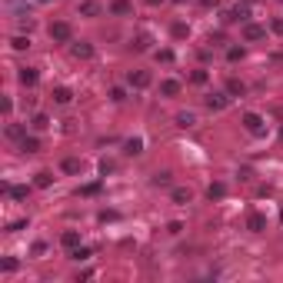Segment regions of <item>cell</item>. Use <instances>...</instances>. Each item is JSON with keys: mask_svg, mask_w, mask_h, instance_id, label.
Returning <instances> with one entry per match:
<instances>
[{"mask_svg": "<svg viewBox=\"0 0 283 283\" xmlns=\"http://www.w3.org/2000/svg\"><path fill=\"white\" fill-rule=\"evenodd\" d=\"M17 80H20L23 87H37V80H40V74H37L33 67H20V70H17Z\"/></svg>", "mask_w": 283, "mask_h": 283, "instance_id": "6", "label": "cell"}, {"mask_svg": "<svg viewBox=\"0 0 283 283\" xmlns=\"http://www.w3.org/2000/svg\"><path fill=\"white\" fill-rule=\"evenodd\" d=\"M110 13H113V17H130L133 3L130 0H113V3H110Z\"/></svg>", "mask_w": 283, "mask_h": 283, "instance_id": "8", "label": "cell"}, {"mask_svg": "<svg viewBox=\"0 0 283 283\" xmlns=\"http://www.w3.org/2000/svg\"><path fill=\"white\" fill-rule=\"evenodd\" d=\"M190 80H193V84H207L210 74H207V70H193V74H190Z\"/></svg>", "mask_w": 283, "mask_h": 283, "instance_id": "34", "label": "cell"}, {"mask_svg": "<svg viewBox=\"0 0 283 283\" xmlns=\"http://www.w3.org/2000/svg\"><path fill=\"white\" fill-rule=\"evenodd\" d=\"M270 30H273V33H280V37H283V17H273V23H270Z\"/></svg>", "mask_w": 283, "mask_h": 283, "instance_id": "35", "label": "cell"}, {"mask_svg": "<svg viewBox=\"0 0 283 283\" xmlns=\"http://www.w3.org/2000/svg\"><path fill=\"white\" fill-rule=\"evenodd\" d=\"M123 153H127V157H137V153H143V137H130V140L123 143Z\"/></svg>", "mask_w": 283, "mask_h": 283, "instance_id": "11", "label": "cell"}, {"mask_svg": "<svg viewBox=\"0 0 283 283\" xmlns=\"http://www.w3.org/2000/svg\"><path fill=\"white\" fill-rule=\"evenodd\" d=\"M17 270V260H13V257H7V260H3V273H13Z\"/></svg>", "mask_w": 283, "mask_h": 283, "instance_id": "36", "label": "cell"}, {"mask_svg": "<svg viewBox=\"0 0 283 283\" xmlns=\"http://www.w3.org/2000/svg\"><path fill=\"white\" fill-rule=\"evenodd\" d=\"M44 3H47V0H44Z\"/></svg>", "mask_w": 283, "mask_h": 283, "instance_id": "44", "label": "cell"}, {"mask_svg": "<svg viewBox=\"0 0 283 283\" xmlns=\"http://www.w3.org/2000/svg\"><path fill=\"white\" fill-rule=\"evenodd\" d=\"M280 140H283V130H280Z\"/></svg>", "mask_w": 283, "mask_h": 283, "instance_id": "41", "label": "cell"}, {"mask_svg": "<svg viewBox=\"0 0 283 283\" xmlns=\"http://www.w3.org/2000/svg\"><path fill=\"white\" fill-rule=\"evenodd\" d=\"M170 37H174V40H187V37H190V23L177 20L174 27H170Z\"/></svg>", "mask_w": 283, "mask_h": 283, "instance_id": "13", "label": "cell"}, {"mask_svg": "<svg viewBox=\"0 0 283 283\" xmlns=\"http://www.w3.org/2000/svg\"><path fill=\"white\" fill-rule=\"evenodd\" d=\"M50 97H54V103H70V100H74V90L70 87H54Z\"/></svg>", "mask_w": 283, "mask_h": 283, "instance_id": "14", "label": "cell"}, {"mask_svg": "<svg viewBox=\"0 0 283 283\" xmlns=\"http://www.w3.org/2000/svg\"><path fill=\"white\" fill-rule=\"evenodd\" d=\"M70 54H74V60H90L94 57V44H87V40H70Z\"/></svg>", "mask_w": 283, "mask_h": 283, "instance_id": "2", "label": "cell"}, {"mask_svg": "<svg viewBox=\"0 0 283 283\" xmlns=\"http://www.w3.org/2000/svg\"><path fill=\"white\" fill-rule=\"evenodd\" d=\"M153 57H157V64H174V50H167V47L164 50H157Z\"/></svg>", "mask_w": 283, "mask_h": 283, "instance_id": "28", "label": "cell"}, {"mask_svg": "<svg viewBox=\"0 0 283 283\" xmlns=\"http://www.w3.org/2000/svg\"><path fill=\"white\" fill-rule=\"evenodd\" d=\"M150 47V33H140L137 40H133V50H147Z\"/></svg>", "mask_w": 283, "mask_h": 283, "instance_id": "32", "label": "cell"}, {"mask_svg": "<svg viewBox=\"0 0 283 283\" xmlns=\"http://www.w3.org/2000/svg\"><path fill=\"white\" fill-rule=\"evenodd\" d=\"M263 37H267V27H260V23H247V27H243V40H247V44L263 40Z\"/></svg>", "mask_w": 283, "mask_h": 283, "instance_id": "5", "label": "cell"}, {"mask_svg": "<svg viewBox=\"0 0 283 283\" xmlns=\"http://www.w3.org/2000/svg\"><path fill=\"white\" fill-rule=\"evenodd\" d=\"M243 127H247V133L260 137V133H263V117H260V113H253V110H250V113H243Z\"/></svg>", "mask_w": 283, "mask_h": 283, "instance_id": "4", "label": "cell"}, {"mask_svg": "<svg viewBox=\"0 0 283 283\" xmlns=\"http://www.w3.org/2000/svg\"><path fill=\"white\" fill-rule=\"evenodd\" d=\"M170 196H174V203H180V207H187V203H190V196H193V193H190L187 187H177V190H174Z\"/></svg>", "mask_w": 283, "mask_h": 283, "instance_id": "19", "label": "cell"}, {"mask_svg": "<svg viewBox=\"0 0 283 283\" xmlns=\"http://www.w3.org/2000/svg\"><path fill=\"white\" fill-rule=\"evenodd\" d=\"M196 113H177V127H193Z\"/></svg>", "mask_w": 283, "mask_h": 283, "instance_id": "25", "label": "cell"}, {"mask_svg": "<svg viewBox=\"0 0 283 283\" xmlns=\"http://www.w3.org/2000/svg\"><path fill=\"white\" fill-rule=\"evenodd\" d=\"M77 10H80V17H97V13H100V3H97V0H84Z\"/></svg>", "mask_w": 283, "mask_h": 283, "instance_id": "15", "label": "cell"}, {"mask_svg": "<svg viewBox=\"0 0 283 283\" xmlns=\"http://www.w3.org/2000/svg\"><path fill=\"white\" fill-rule=\"evenodd\" d=\"M47 127H50V117L47 113H37L33 117V130H47Z\"/></svg>", "mask_w": 283, "mask_h": 283, "instance_id": "27", "label": "cell"}, {"mask_svg": "<svg viewBox=\"0 0 283 283\" xmlns=\"http://www.w3.org/2000/svg\"><path fill=\"white\" fill-rule=\"evenodd\" d=\"M64 174H80V160L67 157V160H64Z\"/></svg>", "mask_w": 283, "mask_h": 283, "instance_id": "31", "label": "cell"}, {"mask_svg": "<svg viewBox=\"0 0 283 283\" xmlns=\"http://www.w3.org/2000/svg\"><path fill=\"white\" fill-rule=\"evenodd\" d=\"M227 60H230V64H240V60H243V47H230Z\"/></svg>", "mask_w": 283, "mask_h": 283, "instance_id": "30", "label": "cell"}, {"mask_svg": "<svg viewBox=\"0 0 283 283\" xmlns=\"http://www.w3.org/2000/svg\"><path fill=\"white\" fill-rule=\"evenodd\" d=\"M227 94H230V97H243V94H247V84L237 80V77H230V80H227Z\"/></svg>", "mask_w": 283, "mask_h": 283, "instance_id": "12", "label": "cell"}, {"mask_svg": "<svg viewBox=\"0 0 283 283\" xmlns=\"http://www.w3.org/2000/svg\"><path fill=\"white\" fill-rule=\"evenodd\" d=\"M280 220H283V210H280Z\"/></svg>", "mask_w": 283, "mask_h": 283, "instance_id": "40", "label": "cell"}, {"mask_svg": "<svg viewBox=\"0 0 283 283\" xmlns=\"http://www.w3.org/2000/svg\"><path fill=\"white\" fill-rule=\"evenodd\" d=\"M247 230H250V233H263V230H267V217H263V213H250V217H247Z\"/></svg>", "mask_w": 283, "mask_h": 283, "instance_id": "9", "label": "cell"}, {"mask_svg": "<svg viewBox=\"0 0 283 283\" xmlns=\"http://www.w3.org/2000/svg\"><path fill=\"white\" fill-rule=\"evenodd\" d=\"M70 260H77V263L90 260V247H74V250H70Z\"/></svg>", "mask_w": 283, "mask_h": 283, "instance_id": "22", "label": "cell"}, {"mask_svg": "<svg viewBox=\"0 0 283 283\" xmlns=\"http://www.w3.org/2000/svg\"><path fill=\"white\" fill-rule=\"evenodd\" d=\"M7 137H10V140H23V137H27V130H23V127H17V123H10V127H7Z\"/></svg>", "mask_w": 283, "mask_h": 283, "instance_id": "26", "label": "cell"}, {"mask_svg": "<svg viewBox=\"0 0 283 283\" xmlns=\"http://www.w3.org/2000/svg\"><path fill=\"white\" fill-rule=\"evenodd\" d=\"M227 103H230V94H210V97H207V107L210 110H227Z\"/></svg>", "mask_w": 283, "mask_h": 283, "instance_id": "10", "label": "cell"}, {"mask_svg": "<svg viewBox=\"0 0 283 283\" xmlns=\"http://www.w3.org/2000/svg\"><path fill=\"white\" fill-rule=\"evenodd\" d=\"M177 3H184V0H177Z\"/></svg>", "mask_w": 283, "mask_h": 283, "instance_id": "42", "label": "cell"}, {"mask_svg": "<svg viewBox=\"0 0 283 283\" xmlns=\"http://www.w3.org/2000/svg\"><path fill=\"white\" fill-rule=\"evenodd\" d=\"M3 190H7L13 200H27V187H3Z\"/></svg>", "mask_w": 283, "mask_h": 283, "instance_id": "29", "label": "cell"}, {"mask_svg": "<svg viewBox=\"0 0 283 283\" xmlns=\"http://www.w3.org/2000/svg\"><path fill=\"white\" fill-rule=\"evenodd\" d=\"M160 94L164 97H177L180 94V80H160Z\"/></svg>", "mask_w": 283, "mask_h": 283, "instance_id": "16", "label": "cell"}, {"mask_svg": "<svg viewBox=\"0 0 283 283\" xmlns=\"http://www.w3.org/2000/svg\"><path fill=\"white\" fill-rule=\"evenodd\" d=\"M247 3H253V0H247Z\"/></svg>", "mask_w": 283, "mask_h": 283, "instance_id": "43", "label": "cell"}, {"mask_svg": "<svg viewBox=\"0 0 283 283\" xmlns=\"http://www.w3.org/2000/svg\"><path fill=\"white\" fill-rule=\"evenodd\" d=\"M47 33H50V40H57V44H70V40H74V27L67 20H54L47 27Z\"/></svg>", "mask_w": 283, "mask_h": 283, "instance_id": "1", "label": "cell"}, {"mask_svg": "<svg viewBox=\"0 0 283 283\" xmlns=\"http://www.w3.org/2000/svg\"><path fill=\"white\" fill-rule=\"evenodd\" d=\"M207 196H210V200H223V196H227V184H220V180H217V184H210L207 187Z\"/></svg>", "mask_w": 283, "mask_h": 283, "instance_id": "18", "label": "cell"}, {"mask_svg": "<svg viewBox=\"0 0 283 283\" xmlns=\"http://www.w3.org/2000/svg\"><path fill=\"white\" fill-rule=\"evenodd\" d=\"M200 3H203V7H217V0H200Z\"/></svg>", "mask_w": 283, "mask_h": 283, "instance_id": "38", "label": "cell"}, {"mask_svg": "<svg viewBox=\"0 0 283 283\" xmlns=\"http://www.w3.org/2000/svg\"><path fill=\"white\" fill-rule=\"evenodd\" d=\"M60 243H64L67 250H74V247H80V233H77V230H64V237H60Z\"/></svg>", "mask_w": 283, "mask_h": 283, "instance_id": "17", "label": "cell"}, {"mask_svg": "<svg viewBox=\"0 0 283 283\" xmlns=\"http://www.w3.org/2000/svg\"><path fill=\"white\" fill-rule=\"evenodd\" d=\"M153 187H170V170H157L153 174Z\"/></svg>", "mask_w": 283, "mask_h": 283, "instance_id": "23", "label": "cell"}, {"mask_svg": "<svg viewBox=\"0 0 283 283\" xmlns=\"http://www.w3.org/2000/svg\"><path fill=\"white\" fill-rule=\"evenodd\" d=\"M33 184L40 187V190H47V187L54 184V174H50V170H40V174H37V180H33Z\"/></svg>", "mask_w": 283, "mask_h": 283, "instance_id": "21", "label": "cell"}, {"mask_svg": "<svg viewBox=\"0 0 283 283\" xmlns=\"http://www.w3.org/2000/svg\"><path fill=\"white\" fill-rule=\"evenodd\" d=\"M100 174H103V177L113 174V164H110V160H100Z\"/></svg>", "mask_w": 283, "mask_h": 283, "instance_id": "37", "label": "cell"}, {"mask_svg": "<svg viewBox=\"0 0 283 283\" xmlns=\"http://www.w3.org/2000/svg\"><path fill=\"white\" fill-rule=\"evenodd\" d=\"M150 80H153V77L147 74V70H130V77H127V84H130L133 90H147V87H150Z\"/></svg>", "mask_w": 283, "mask_h": 283, "instance_id": "3", "label": "cell"}, {"mask_svg": "<svg viewBox=\"0 0 283 283\" xmlns=\"http://www.w3.org/2000/svg\"><path fill=\"white\" fill-rule=\"evenodd\" d=\"M110 100H113V103H123V100H127V90H123V87H113V90H110Z\"/></svg>", "mask_w": 283, "mask_h": 283, "instance_id": "33", "label": "cell"}, {"mask_svg": "<svg viewBox=\"0 0 283 283\" xmlns=\"http://www.w3.org/2000/svg\"><path fill=\"white\" fill-rule=\"evenodd\" d=\"M247 17H250V10H247V7H243V3H237V7H233V10H227V13H223V23H243V20H247Z\"/></svg>", "mask_w": 283, "mask_h": 283, "instance_id": "7", "label": "cell"}, {"mask_svg": "<svg viewBox=\"0 0 283 283\" xmlns=\"http://www.w3.org/2000/svg\"><path fill=\"white\" fill-rule=\"evenodd\" d=\"M20 150L23 153H37V150H40V140H37V137H23V140H20Z\"/></svg>", "mask_w": 283, "mask_h": 283, "instance_id": "20", "label": "cell"}, {"mask_svg": "<svg viewBox=\"0 0 283 283\" xmlns=\"http://www.w3.org/2000/svg\"><path fill=\"white\" fill-rule=\"evenodd\" d=\"M10 47H13V50H27V47H30V37H23V33H17V37L10 40Z\"/></svg>", "mask_w": 283, "mask_h": 283, "instance_id": "24", "label": "cell"}, {"mask_svg": "<svg viewBox=\"0 0 283 283\" xmlns=\"http://www.w3.org/2000/svg\"><path fill=\"white\" fill-rule=\"evenodd\" d=\"M147 3H150V7H157V3H164V0H147Z\"/></svg>", "mask_w": 283, "mask_h": 283, "instance_id": "39", "label": "cell"}]
</instances>
